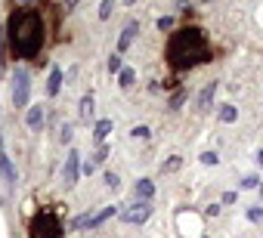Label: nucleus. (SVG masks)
<instances>
[{"label": "nucleus", "mask_w": 263, "mask_h": 238, "mask_svg": "<svg viewBox=\"0 0 263 238\" xmlns=\"http://www.w3.org/2000/svg\"><path fill=\"white\" fill-rule=\"evenodd\" d=\"M44 19L37 10H16L6 22V40L16 59H35L44 47Z\"/></svg>", "instance_id": "f257e3e1"}, {"label": "nucleus", "mask_w": 263, "mask_h": 238, "mask_svg": "<svg viewBox=\"0 0 263 238\" xmlns=\"http://www.w3.org/2000/svg\"><path fill=\"white\" fill-rule=\"evenodd\" d=\"M210 59V44L208 34L201 28H180L176 34H171L167 40V62L176 71H186V68H195L201 62Z\"/></svg>", "instance_id": "f03ea898"}, {"label": "nucleus", "mask_w": 263, "mask_h": 238, "mask_svg": "<svg viewBox=\"0 0 263 238\" xmlns=\"http://www.w3.org/2000/svg\"><path fill=\"white\" fill-rule=\"evenodd\" d=\"M31 238H62V223L53 210H44L31 220V229H28Z\"/></svg>", "instance_id": "7ed1b4c3"}, {"label": "nucleus", "mask_w": 263, "mask_h": 238, "mask_svg": "<svg viewBox=\"0 0 263 238\" xmlns=\"http://www.w3.org/2000/svg\"><path fill=\"white\" fill-rule=\"evenodd\" d=\"M28 93H31L28 71H25V68H16V74H13V105L25 108V105H28Z\"/></svg>", "instance_id": "20e7f679"}, {"label": "nucleus", "mask_w": 263, "mask_h": 238, "mask_svg": "<svg viewBox=\"0 0 263 238\" xmlns=\"http://www.w3.org/2000/svg\"><path fill=\"white\" fill-rule=\"evenodd\" d=\"M152 214V204L149 201H137V204H130L127 210H121V220L124 223H146Z\"/></svg>", "instance_id": "39448f33"}, {"label": "nucleus", "mask_w": 263, "mask_h": 238, "mask_svg": "<svg viewBox=\"0 0 263 238\" xmlns=\"http://www.w3.org/2000/svg\"><path fill=\"white\" fill-rule=\"evenodd\" d=\"M78 173H81V155H78V152H69L65 167H62V183H65V189H71V186L78 183Z\"/></svg>", "instance_id": "423d86ee"}, {"label": "nucleus", "mask_w": 263, "mask_h": 238, "mask_svg": "<svg viewBox=\"0 0 263 238\" xmlns=\"http://www.w3.org/2000/svg\"><path fill=\"white\" fill-rule=\"evenodd\" d=\"M214 93H217V81L205 84V90L198 93V112H208V108H210V102H214Z\"/></svg>", "instance_id": "0eeeda50"}, {"label": "nucleus", "mask_w": 263, "mask_h": 238, "mask_svg": "<svg viewBox=\"0 0 263 238\" xmlns=\"http://www.w3.org/2000/svg\"><path fill=\"white\" fill-rule=\"evenodd\" d=\"M137 34H140V25H137V22H130V25H127V28L121 31V37H118V50L124 53V50L133 44V37H137Z\"/></svg>", "instance_id": "6e6552de"}, {"label": "nucleus", "mask_w": 263, "mask_h": 238, "mask_svg": "<svg viewBox=\"0 0 263 238\" xmlns=\"http://www.w3.org/2000/svg\"><path fill=\"white\" fill-rule=\"evenodd\" d=\"M0 176H3L6 183H16V167L10 164V158H6V152H0Z\"/></svg>", "instance_id": "1a4fd4ad"}, {"label": "nucleus", "mask_w": 263, "mask_h": 238, "mask_svg": "<svg viewBox=\"0 0 263 238\" xmlns=\"http://www.w3.org/2000/svg\"><path fill=\"white\" fill-rule=\"evenodd\" d=\"M152 195H155V183H152V180H140L137 183V198L140 201H149Z\"/></svg>", "instance_id": "9d476101"}, {"label": "nucleus", "mask_w": 263, "mask_h": 238, "mask_svg": "<svg viewBox=\"0 0 263 238\" xmlns=\"http://www.w3.org/2000/svg\"><path fill=\"white\" fill-rule=\"evenodd\" d=\"M59 87H62V71H59V68H53V71H50L47 93H50V96H56V93H59Z\"/></svg>", "instance_id": "9b49d317"}, {"label": "nucleus", "mask_w": 263, "mask_h": 238, "mask_svg": "<svg viewBox=\"0 0 263 238\" xmlns=\"http://www.w3.org/2000/svg\"><path fill=\"white\" fill-rule=\"evenodd\" d=\"M28 127H31V130H40V127H44V108H31V112H28Z\"/></svg>", "instance_id": "f8f14e48"}, {"label": "nucleus", "mask_w": 263, "mask_h": 238, "mask_svg": "<svg viewBox=\"0 0 263 238\" xmlns=\"http://www.w3.org/2000/svg\"><path fill=\"white\" fill-rule=\"evenodd\" d=\"M108 133H112V121H99L96 127H93V139H96V142H103Z\"/></svg>", "instance_id": "ddd939ff"}, {"label": "nucleus", "mask_w": 263, "mask_h": 238, "mask_svg": "<svg viewBox=\"0 0 263 238\" xmlns=\"http://www.w3.org/2000/svg\"><path fill=\"white\" fill-rule=\"evenodd\" d=\"M180 167H183V158H180V155H174V158H167L164 164H161V173H176Z\"/></svg>", "instance_id": "4468645a"}, {"label": "nucleus", "mask_w": 263, "mask_h": 238, "mask_svg": "<svg viewBox=\"0 0 263 238\" xmlns=\"http://www.w3.org/2000/svg\"><path fill=\"white\" fill-rule=\"evenodd\" d=\"M93 105H96L93 96H84V99H81V118H84V121H90V118H93V112H96Z\"/></svg>", "instance_id": "2eb2a0df"}, {"label": "nucleus", "mask_w": 263, "mask_h": 238, "mask_svg": "<svg viewBox=\"0 0 263 238\" xmlns=\"http://www.w3.org/2000/svg\"><path fill=\"white\" fill-rule=\"evenodd\" d=\"M108 217H115V207H105V210H99V214H93V223H90V229H99V226H103Z\"/></svg>", "instance_id": "dca6fc26"}, {"label": "nucleus", "mask_w": 263, "mask_h": 238, "mask_svg": "<svg viewBox=\"0 0 263 238\" xmlns=\"http://www.w3.org/2000/svg\"><path fill=\"white\" fill-rule=\"evenodd\" d=\"M235 118H239V108H235V105H223V108H220V121H223V124H232Z\"/></svg>", "instance_id": "f3484780"}, {"label": "nucleus", "mask_w": 263, "mask_h": 238, "mask_svg": "<svg viewBox=\"0 0 263 238\" xmlns=\"http://www.w3.org/2000/svg\"><path fill=\"white\" fill-rule=\"evenodd\" d=\"M183 102H186V90H176L174 96H171V102H167V108L174 112V108H180V105H183Z\"/></svg>", "instance_id": "a211bd4d"}, {"label": "nucleus", "mask_w": 263, "mask_h": 238, "mask_svg": "<svg viewBox=\"0 0 263 238\" xmlns=\"http://www.w3.org/2000/svg\"><path fill=\"white\" fill-rule=\"evenodd\" d=\"M112 10H115V0H103V3H99V19H108Z\"/></svg>", "instance_id": "6ab92c4d"}, {"label": "nucleus", "mask_w": 263, "mask_h": 238, "mask_svg": "<svg viewBox=\"0 0 263 238\" xmlns=\"http://www.w3.org/2000/svg\"><path fill=\"white\" fill-rule=\"evenodd\" d=\"M118 81H121V87H124V90H127V87H133V71H130V68H124V71L118 74Z\"/></svg>", "instance_id": "aec40b11"}, {"label": "nucleus", "mask_w": 263, "mask_h": 238, "mask_svg": "<svg viewBox=\"0 0 263 238\" xmlns=\"http://www.w3.org/2000/svg\"><path fill=\"white\" fill-rule=\"evenodd\" d=\"M108 71H112V74H115V71H118V74L124 71V65H121V56H112V59H108Z\"/></svg>", "instance_id": "412c9836"}, {"label": "nucleus", "mask_w": 263, "mask_h": 238, "mask_svg": "<svg viewBox=\"0 0 263 238\" xmlns=\"http://www.w3.org/2000/svg\"><path fill=\"white\" fill-rule=\"evenodd\" d=\"M105 158H108V149H105V146H99V149H96V155H93V164L99 167V164H103Z\"/></svg>", "instance_id": "4be33fe9"}, {"label": "nucleus", "mask_w": 263, "mask_h": 238, "mask_svg": "<svg viewBox=\"0 0 263 238\" xmlns=\"http://www.w3.org/2000/svg\"><path fill=\"white\" fill-rule=\"evenodd\" d=\"M174 28V19H171V16H161V19H158V31H171Z\"/></svg>", "instance_id": "5701e85b"}, {"label": "nucleus", "mask_w": 263, "mask_h": 238, "mask_svg": "<svg viewBox=\"0 0 263 238\" xmlns=\"http://www.w3.org/2000/svg\"><path fill=\"white\" fill-rule=\"evenodd\" d=\"M248 220H251V223H260V220H263V210H260V207H251V210H248Z\"/></svg>", "instance_id": "b1692460"}, {"label": "nucleus", "mask_w": 263, "mask_h": 238, "mask_svg": "<svg viewBox=\"0 0 263 238\" xmlns=\"http://www.w3.org/2000/svg\"><path fill=\"white\" fill-rule=\"evenodd\" d=\"M133 136H137V139H149V127H133Z\"/></svg>", "instance_id": "393cba45"}, {"label": "nucleus", "mask_w": 263, "mask_h": 238, "mask_svg": "<svg viewBox=\"0 0 263 238\" xmlns=\"http://www.w3.org/2000/svg\"><path fill=\"white\" fill-rule=\"evenodd\" d=\"M217 152H205V155H201V164H217Z\"/></svg>", "instance_id": "a878e982"}, {"label": "nucleus", "mask_w": 263, "mask_h": 238, "mask_svg": "<svg viewBox=\"0 0 263 238\" xmlns=\"http://www.w3.org/2000/svg\"><path fill=\"white\" fill-rule=\"evenodd\" d=\"M105 183H108V189H118V186H121V180H118V173H105Z\"/></svg>", "instance_id": "bb28decb"}, {"label": "nucleus", "mask_w": 263, "mask_h": 238, "mask_svg": "<svg viewBox=\"0 0 263 238\" xmlns=\"http://www.w3.org/2000/svg\"><path fill=\"white\" fill-rule=\"evenodd\" d=\"M242 186H245V189H254V186H257V176H245Z\"/></svg>", "instance_id": "cd10ccee"}, {"label": "nucleus", "mask_w": 263, "mask_h": 238, "mask_svg": "<svg viewBox=\"0 0 263 238\" xmlns=\"http://www.w3.org/2000/svg\"><path fill=\"white\" fill-rule=\"evenodd\" d=\"M69 139H71V127L65 124V127H62V142H69Z\"/></svg>", "instance_id": "c85d7f7f"}, {"label": "nucleus", "mask_w": 263, "mask_h": 238, "mask_svg": "<svg viewBox=\"0 0 263 238\" xmlns=\"http://www.w3.org/2000/svg\"><path fill=\"white\" fill-rule=\"evenodd\" d=\"M0 65H3V31H0Z\"/></svg>", "instance_id": "c756f323"}, {"label": "nucleus", "mask_w": 263, "mask_h": 238, "mask_svg": "<svg viewBox=\"0 0 263 238\" xmlns=\"http://www.w3.org/2000/svg\"><path fill=\"white\" fill-rule=\"evenodd\" d=\"M78 6V0H65V10H74Z\"/></svg>", "instance_id": "7c9ffc66"}, {"label": "nucleus", "mask_w": 263, "mask_h": 238, "mask_svg": "<svg viewBox=\"0 0 263 238\" xmlns=\"http://www.w3.org/2000/svg\"><path fill=\"white\" fill-rule=\"evenodd\" d=\"M124 3H130V6H133V3H137V0H124Z\"/></svg>", "instance_id": "2f4dec72"}, {"label": "nucleus", "mask_w": 263, "mask_h": 238, "mask_svg": "<svg viewBox=\"0 0 263 238\" xmlns=\"http://www.w3.org/2000/svg\"><path fill=\"white\" fill-rule=\"evenodd\" d=\"M25 3H31V0H25Z\"/></svg>", "instance_id": "473e14b6"}]
</instances>
